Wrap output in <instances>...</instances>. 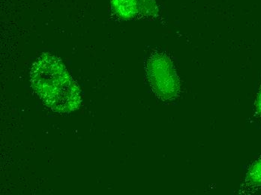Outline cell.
<instances>
[{
	"instance_id": "7a4b0ae2",
	"label": "cell",
	"mask_w": 261,
	"mask_h": 195,
	"mask_svg": "<svg viewBox=\"0 0 261 195\" xmlns=\"http://www.w3.org/2000/svg\"><path fill=\"white\" fill-rule=\"evenodd\" d=\"M148 79L159 97L173 99L179 94V83L171 60L164 54H155L147 65Z\"/></svg>"
},
{
	"instance_id": "3957f363",
	"label": "cell",
	"mask_w": 261,
	"mask_h": 195,
	"mask_svg": "<svg viewBox=\"0 0 261 195\" xmlns=\"http://www.w3.org/2000/svg\"><path fill=\"white\" fill-rule=\"evenodd\" d=\"M114 12L123 19H132L138 14H154L158 12L154 0H111Z\"/></svg>"
},
{
	"instance_id": "5b68a950",
	"label": "cell",
	"mask_w": 261,
	"mask_h": 195,
	"mask_svg": "<svg viewBox=\"0 0 261 195\" xmlns=\"http://www.w3.org/2000/svg\"><path fill=\"white\" fill-rule=\"evenodd\" d=\"M256 107H257V112L261 115V90L259 92L257 101H256Z\"/></svg>"
},
{
	"instance_id": "6da1fadb",
	"label": "cell",
	"mask_w": 261,
	"mask_h": 195,
	"mask_svg": "<svg viewBox=\"0 0 261 195\" xmlns=\"http://www.w3.org/2000/svg\"><path fill=\"white\" fill-rule=\"evenodd\" d=\"M30 80L36 94L54 112H72L81 105L79 87L57 57L43 53L33 64Z\"/></svg>"
},
{
	"instance_id": "277c9868",
	"label": "cell",
	"mask_w": 261,
	"mask_h": 195,
	"mask_svg": "<svg viewBox=\"0 0 261 195\" xmlns=\"http://www.w3.org/2000/svg\"><path fill=\"white\" fill-rule=\"evenodd\" d=\"M246 180L248 186L253 188L261 187V158L249 170Z\"/></svg>"
}]
</instances>
